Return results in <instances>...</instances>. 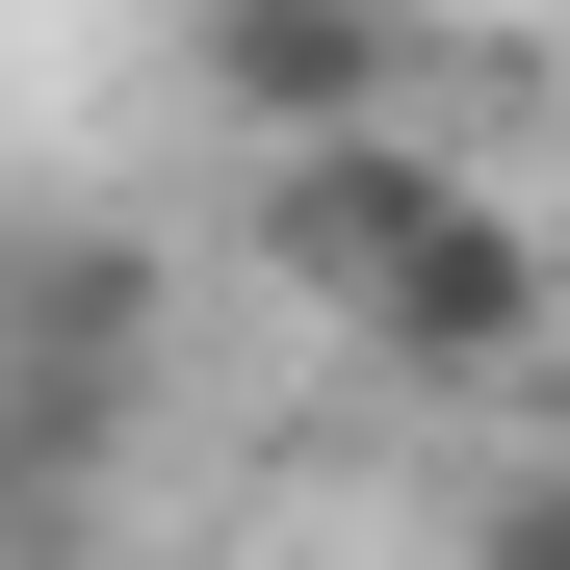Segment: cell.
Wrapping results in <instances>:
<instances>
[{
    "mask_svg": "<svg viewBox=\"0 0 570 570\" xmlns=\"http://www.w3.org/2000/svg\"><path fill=\"white\" fill-rule=\"evenodd\" d=\"M544 259H570V208H544Z\"/></svg>",
    "mask_w": 570,
    "mask_h": 570,
    "instance_id": "cell-6",
    "label": "cell"
},
{
    "mask_svg": "<svg viewBox=\"0 0 570 570\" xmlns=\"http://www.w3.org/2000/svg\"><path fill=\"white\" fill-rule=\"evenodd\" d=\"M181 78H208V130H234V181H259V156L415 130L441 27H415V0H181Z\"/></svg>",
    "mask_w": 570,
    "mask_h": 570,
    "instance_id": "cell-3",
    "label": "cell"
},
{
    "mask_svg": "<svg viewBox=\"0 0 570 570\" xmlns=\"http://www.w3.org/2000/svg\"><path fill=\"white\" fill-rule=\"evenodd\" d=\"M27 544H52V493H27V441H0V570H27Z\"/></svg>",
    "mask_w": 570,
    "mask_h": 570,
    "instance_id": "cell-5",
    "label": "cell"
},
{
    "mask_svg": "<svg viewBox=\"0 0 570 570\" xmlns=\"http://www.w3.org/2000/svg\"><path fill=\"white\" fill-rule=\"evenodd\" d=\"M156 363H181V259H156V234H0V441H27L52 519L130 466Z\"/></svg>",
    "mask_w": 570,
    "mask_h": 570,
    "instance_id": "cell-2",
    "label": "cell"
},
{
    "mask_svg": "<svg viewBox=\"0 0 570 570\" xmlns=\"http://www.w3.org/2000/svg\"><path fill=\"white\" fill-rule=\"evenodd\" d=\"M441 570H570V441H466L441 466Z\"/></svg>",
    "mask_w": 570,
    "mask_h": 570,
    "instance_id": "cell-4",
    "label": "cell"
},
{
    "mask_svg": "<svg viewBox=\"0 0 570 570\" xmlns=\"http://www.w3.org/2000/svg\"><path fill=\"white\" fill-rule=\"evenodd\" d=\"M234 259H259L337 363L441 390V415H519L544 363H570V259H544V208H519L441 105H415V130H337V156H259V181H234Z\"/></svg>",
    "mask_w": 570,
    "mask_h": 570,
    "instance_id": "cell-1",
    "label": "cell"
}]
</instances>
